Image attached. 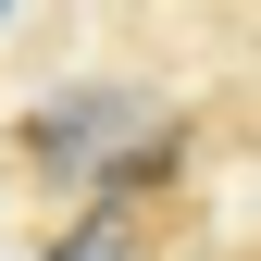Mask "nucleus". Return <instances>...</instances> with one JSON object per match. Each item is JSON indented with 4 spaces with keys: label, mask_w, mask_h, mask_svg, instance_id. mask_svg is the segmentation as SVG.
<instances>
[]
</instances>
